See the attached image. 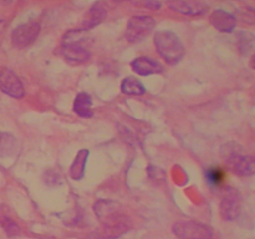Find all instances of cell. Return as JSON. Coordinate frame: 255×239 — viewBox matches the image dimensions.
<instances>
[{
  "mask_svg": "<svg viewBox=\"0 0 255 239\" xmlns=\"http://www.w3.org/2000/svg\"><path fill=\"white\" fill-rule=\"evenodd\" d=\"M86 32L81 29H72L62 37L59 54L70 65H82L91 59V52L86 46Z\"/></svg>",
  "mask_w": 255,
  "mask_h": 239,
  "instance_id": "1",
  "label": "cell"
},
{
  "mask_svg": "<svg viewBox=\"0 0 255 239\" xmlns=\"http://www.w3.org/2000/svg\"><path fill=\"white\" fill-rule=\"evenodd\" d=\"M221 154L226 166L237 176L251 177L255 173L254 157L244 154L243 147L238 143L231 142L223 146Z\"/></svg>",
  "mask_w": 255,
  "mask_h": 239,
  "instance_id": "2",
  "label": "cell"
},
{
  "mask_svg": "<svg viewBox=\"0 0 255 239\" xmlns=\"http://www.w3.org/2000/svg\"><path fill=\"white\" fill-rule=\"evenodd\" d=\"M154 46H156L158 54L169 65L178 64L186 54V47L178 35L169 30H161V31L156 32Z\"/></svg>",
  "mask_w": 255,
  "mask_h": 239,
  "instance_id": "3",
  "label": "cell"
},
{
  "mask_svg": "<svg viewBox=\"0 0 255 239\" xmlns=\"http://www.w3.org/2000/svg\"><path fill=\"white\" fill-rule=\"evenodd\" d=\"M101 227L90 234V239H116L131 228L129 219L120 212L101 219Z\"/></svg>",
  "mask_w": 255,
  "mask_h": 239,
  "instance_id": "4",
  "label": "cell"
},
{
  "mask_svg": "<svg viewBox=\"0 0 255 239\" xmlns=\"http://www.w3.org/2000/svg\"><path fill=\"white\" fill-rule=\"evenodd\" d=\"M179 239H213L214 232L207 224L197 221H179L172 227Z\"/></svg>",
  "mask_w": 255,
  "mask_h": 239,
  "instance_id": "5",
  "label": "cell"
},
{
  "mask_svg": "<svg viewBox=\"0 0 255 239\" xmlns=\"http://www.w3.org/2000/svg\"><path fill=\"white\" fill-rule=\"evenodd\" d=\"M154 26H156V20L152 16H148V15L133 16L128 21L125 36L129 42L137 44L148 37L154 30Z\"/></svg>",
  "mask_w": 255,
  "mask_h": 239,
  "instance_id": "6",
  "label": "cell"
},
{
  "mask_svg": "<svg viewBox=\"0 0 255 239\" xmlns=\"http://www.w3.org/2000/svg\"><path fill=\"white\" fill-rule=\"evenodd\" d=\"M40 30H41V26L36 21H29L26 24L19 25L11 34L12 44L19 49L30 46L39 37Z\"/></svg>",
  "mask_w": 255,
  "mask_h": 239,
  "instance_id": "7",
  "label": "cell"
},
{
  "mask_svg": "<svg viewBox=\"0 0 255 239\" xmlns=\"http://www.w3.org/2000/svg\"><path fill=\"white\" fill-rule=\"evenodd\" d=\"M0 90L14 99H21L25 95V87L20 77L5 66H0Z\"/></svg>",
  "mask_w": 255,
  "mask_h": 239,
  "instance_id": "8",
  "label": "cell"
},
{
  "mask_svg": "<svg viewBox=\"0 0 255 239\" xmlns=\"http://www.w3.org/2000/svg\"><path fill=\"white\" fill-rule=\"evenodd\" d=\"M242 196L237 189L228 188L221 201V216L226 221H236L242 212Z\"/></svg>",
  "mask_w": 255,
  "mask_h": 239,
  "instance_id": "9",
  "label": "cell"
},
{
  "mask_svg": "<svg viewBox=\"0 0 255 239\" xmlns=\"http://www.w3.org/2000/svg\"><path fill=\"white\" fill-rule=\"evenodd\" d=\"M167 5L173 11L188 16H202L208 10V5L203 0H168Z\"/></svg>",
  "mask_w": 255,
  "mask_h": 239,
  "instance_id": "10",
  "label": "cell"
},
{
  "mask_svg": "<svg viewBox=\"0 0 255 239\" xmlns=\"http://www.w3.org/2000/svg\"><path fill=\"white\" fill-rule=\"evenodd\" d=\"M209 21H211L212 26L216 30L221 32H233V30L237 26V19L234 15L229 14V12L224 11V10L218 9L214 10L211 15H209Z\"/></svg>",
  "mask_w": 255,
  "mask_h": 239,
  "instance_id": "11",
  "label": "cell"
},
{
  "mask_svg": "<svg viewBox=\"0 0 255 239\" xmlns=\"http://www.w3.org/2000/svg\"><path fill=\"white\" fill-rule=\"evenodd\" d=\"M131 67L136 74L141 75V76H149V75L161 74V72H163V66H162L158 61L146 56H141L134 59L133 61L131 62Z\"/></svg>",
  "mask_w": 255,
  "mask_h": 239,
  "instance_id": "12",
  "label": "cell"
},
{
  "mask_svg": "<svg viewBox=\"0 0 255 239\" xmlns=\"http://www.w3.org/2000/svg\"><path fill=\"white\" fill-rule=\"evenodd\" d=\"M106 15H107V10L104 2L102 1L96 2V4L90 9V11L87 12L86 19H85V21L82 22L81 30H84V31H89V30L94 29L95 26H97V25H100L102 21H104Z\"/></svg>",
  "mask_w": 255,
  "mask_h": 239,
  "instance_id": "13",
  "label": "cell"
},
{
  "mask_svg": "<svg viewBox=\"0 0 255 239\" xmlns=\"http://www.w3.org/2000/svg\"><path fill=\"white\" fill-rule=\"evenodd\" d=\"M74 111L80 117H85V119H89V117L94 116V111H92V99L87 92H79L76 95L74 101Z\"/></svg>",
  "mask_w": 255,
  "mask_h": 239,
  "instance_id": "14",
  "label": "cell"
},
{
  "mask_svg": "<svg viewBox=\"0 0 255 239\" xmlns=\"http://www.w3.org/2000/svg\"><path fill=\"white\" fill-rule=\"evenodd\" d=\"M89 149H80L70 167V176L75 181H80L84 178L85 169H86L87 158H89Z\"/></svg>",
  "mask_w": 255,
  "mask_h": 239,
  "instance_id": "15",
  "label": "cell"
},
{
  "mask_svg": "<svg viewBox=\"0 0 255 239\" xmlns=\"http://www.w3.org/2000/svg\"><path fill=\"white\" fill-rule=\"evenodd\" d=\"M17 152V141L12 134L6 132H0V157L7 158V157L15 156Z\"/></svg>",
  "mask_w": 255,
  "mask_h": 239,
  "instance_id": "16",
  "label": "cell"
},
{
  "mask_svg": "<svg viewBox=\"0 0 255 239\" xmlns=\"http://www.w3.org/2000/svg\"><path fill=\"white\" fill-rule=\"evenodd\" d=\"M121 91L126 95H136V96H139V95L146 94V87H144V85L138 79H136L133 76H128L122 80Z\"/></svg>",
  "mask_w": 255,
  "mask_h": 239,
  "instance_id": "17",
  "label": "cell"
},
{
  "mask_svg": "<svg viewBox=\"0 0 255 239\" xmlns=\"http://www.w3.org/2000/svg\"><path fill=\"white\" fill-rule=\"evenodd\" d=\"M226 174L221 168H208L206 171V179L212 187H219L223 184Z\"/></svg>",
  "mask_w": 255,
  "mask_h": 239,
  "instance_id": "18",
  "label": "cell"
},
{
  "mask_svg": "<svg viewBox=\"0 0 255 239\" xmlns=\"http://www.w3.org/2000/svg\"><path fill=\"white\" fill-rule=\"evenodd\" d=\"M1 226H2V228H4L5 233H6L9 237L17 236V234L20 233V227L17 226V224L15 223L12 219L2 218Z\"/></svg>",
  "mask_w": 255,
  "mask_h": 239,
  "instance_id": "19",
  "label": "cell"
},
{
  "mask_svg": "<svg viewBox=\"0 0 255 239\" xmlns=\"http://www.w3.org/2000/svg\"><path fill=\"white\" fill-rule=\"evenodd\" d=\"M5 27H6V22H5L4 20H0V36H1L2 32H4Z\"/></svg>",
  "mask_w": 255,
  "mask_h": 239,
  "instance_id": "20",
  "label": "cell"
}]
</instances>
